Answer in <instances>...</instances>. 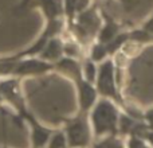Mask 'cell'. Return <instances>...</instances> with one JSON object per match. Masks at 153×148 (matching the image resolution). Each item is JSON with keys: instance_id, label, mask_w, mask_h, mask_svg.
I'll return each mask as SVG.
<instances>
[{"instance_id": "3957f363", "label": "cell", "mask_w": 153, "mask_h": 148, "mask_svg": "<svg viewBox=\"0 0 153 148\" xmlns=\"http://www.w3.org/2000/svg\"><path fill=\"white\" fill-rule=\"evenodd\" d=\"M95 89L98 94L105 98L118 102L121 106H125L122 97L118 94L117 89V79H116V66L113 59H106L98 67L97 78H95Z\"/></svg>"}, {"instance_id": "8fae6325", "label": "cell", "mask_w": 153, "mask_h": 148, "mask_svg": "<svg viewBox=\"0 0 153 148\" xmlns=\"http://www.w3.org/2000/svg\"><path fill=\"white\" fill-rule=\"evenodd\" d=\"M39 5L43 8L46 16H47L48 20L51 19H56L62 15V3L61 0H38Z\"/></svg>"}, {"instance_id": "277c9868", "label": "cell", "mask_w": 153, "mask_h": 148, "mask_svg": "<svg viewBox=\"0 0 153 148\" xmlns=\"http://www.w3.org/2000/svg\"><path fill=\"white\" fill-rule=\"evenodd\" d=\"M65 133L69 148H85L91 141V131L86 113L79 112L78 116L66 120Z\"/></svg>"}, {"instance_id": "7c38bea8", "label": "cell", "mask_w": 153, "mask_h": 148, "mask_svg": "<svg viewBox=\"0 0 153 148\" xmlns=\"http://www.w3.org/2000/svg\"><path fill=\"white\" fill-rule=\"evenodd\" d=\"M137 120L130 117L129 114L120 113V120H118V133L121 135H132L133 129H134Z\"/></svg>"}, {"instance_id": "d6986e66", "label": "cell", "mask_w": 153, "mask_h": 148, "mask_svg": "<svg viewBox=\"0 0 153 148\" xmlns=\"http://www.w3.org/2000/svg\"><path fill=\"white\" fill-rule=\"evenodd\" d=\"M121 3L125 5V8H126V10H130L133 5H136L137 0H121Z\"/></svg>"}, {"instance_id": "5bb4252c", "label": "cell", "mask_w": 153, "mask_h": 148, "mask_svg": "<svg viewBox=\"0 0 153 148\" xmlns=\"http://www.w3.org/2000/svg\"><path fill=\"white\" fill-rule=\"evenodd\" d=\"M97 73L98 69L95 66V62L91 59H85L83 65H82V74H83V78L87 79L89 82L94 84L95 78H97Z\"/></svg>"}, {"instance_id": "9a60e30c", "label": "cell", "mask_w": 153, "mask_h": 148, "mask_svg": "<svg viewBox=\"0 0 153 148\" xmlns=\"http://www.w3.org/2000/svg\"><path fill=\"white\" fill-rule=\"evenodd\" d=\"M47 148H67L66 133L62 131H55L48 140Z\"/></svg>"}, {"instance_id": "30bf717a", "label": "cell", "mask_w": 153, "mask_h": 148, "mask_svg": "<svg viewBox=\"0 0 153 148\" xmlns=\"http://www.w3.org/2000/svg\"><path fill=\"white\" fill-rule=\"evenodd\" d=\"M103 18H105V26L100 30V34H98V40L101 43H109L114 37L120 34V26L110 18L108 16L105 12H103Z\"/></svg>"}, {"instance_id": "9c48e42d", "label": "cell", "mask_w": 153, "mask_h": 148, "mask_svg": "<svg viewBox=\"0 0 153 148\" xmlns=\"http://www.w3.org/2000/svg\"><path fill=\"white\" fill-rule=\"evenodd\" d=\"M63 47H65V43L61 40V38H55V37L50 38L48 42L46 43L45 49L40 51L39 54L40 59L51 62V64H55V62H58L63 57L65 54Z\"/></svg>"}, {"instance_id": "4fadbf2b", "label": "cell", "mask_w": 153, "mask_h": 148, "mask_svg": "<svg viewBox=\"0 0 153 148\" xmlns=\"http://www.w3.org/2000/svg\"><path fill=\"white\" fill-rule=\"evenodd\" d=\"M93 148H126V146L121 139L117 138V135H108L100 141L94 143Z\"/></svg>"}, {"instance_id": "ba28073f", "label": "cell", "mask_w": 153, "mask_h": 148, "mask_svg": "<svg viewBox=\"0 0 153 148\" xmlns=\"http://www.w3.org/2000/svg\"><path fill=\"white\" fill-rule=\"evenodd\" d=\"M19 119L27 121L30 124V127H31L32 148H45V146L48 143V140H50L51 135H53L55 131L40 125L39 123H38V120L35 119L28 111H27L26 113H23L22 116H19Z\"/></svg>"}, {"instance_id": "2e32d148", "label": "cell", "mask_w": 153, "mask_h": 148, "mask_svg": "<svg viewBox=\"0 0 153 148\" xmlns=\"http://www.w3.org/2000/svg\"><path fill=\"white\" fill-rule=\"evenodd\" d=\"M109 54H108V49H106L105 43H95L94 46L91 47V53H90V59L94 62H101L103 58H106Z\"/></svg>"}, {"instance_id": "ac0fdd59", "label": "cell", "mask_w": 153, "mask_h": 148, "mask_svg": "<svg viewBox=\"0 0 153 148\" xmlns=\"http://www.w3.org/2000/svg\"><path fill=\"white\" fill-rule=\"evenodd\" d=\"M143 119H144V121L146 123V125L149 127V129L153 131V108L148 109V111L145 112V114L143 116Z\"/></svg>"}, {"instance_id": "5b68a950", "label": "cell", "mask_w": 153, "mask_h": 148, "mask_svg": "<svg viewBox=\"0 0 153 148\" xmlns=\"http://www.w3.org/2000/svg\"><path fill=\"white\" fill-rule=\"evenodd\" d=\"M0 96L4 101L12 105V108L18 112V116H22L28 111L26 106L23 93L20 90V82L18 77L0 81Z\"/></svg>"}, {"instance_id": "7a4b0ae2", "label": "cell", "mask_w": 153, "mask_h": 148, "mask_svg": "<svg viewBox=\"0 0 153 148\" xmlns=\"http://www.w3.org/2000/svg\"><path fill=\"white\" fill-rule=\"evenodd\" d=\"M120 111L110 98H101L94 104L91 112V127L97 138L118 135Z\"/></svg>"}, {"instance_id": "6da1fadb", "label": "cell", "mask_w": 153, "mask_h": 148, "mask_svg": "<svg viewBox=\"0 0 153 148\" xmlns=\"http://www.w3.org/2000/svg\"><path fill=\"white\" fill-rule=\"evenodd\" d=\"M55 69L62 72L65 75L70 77L74 81L76 89H78V100H79V109L83 113H87L90 109L97 102V89L94 84L89 82L83 78L82 74V66L71 57H62L58 62H55Z\"/></svg>"}, {"instance_id": "52a82bcc", "label": "cell", "mask_w": 153, "mask_h": 148, "mask_svg": "<svg viewBox=\"0 0 153 148\" xmlns=\"http://www.w3.org/2000/svg\"><path fill=\"white\" fill-rule=\"evenodd\" d=\"M100 31V16L97 15L94 8L83 10L79 12L76 18V30L75 34L79 39L93 38Z\"/></svg>"}, {"instance_id": "e0dca14e", "label": "cell", "mask_w": 153, "mask_h": 148, "mask_svg": "<svg viewBox=\"0 0 153 148\" xmlns=\"http://www.w3.org/2000/svg\"><path fill=\"white\" fill-rule=\"evenodd\" d=\"M126 148H152L151 146L146 144V141L143 138H138V136H130L129 140H128Z\"/></svg>"}, {"instance_id": "ffe728a7", "label": "cell", "mask_w": 153, "mask_h": 148, "mask_svg": "<svg viewBox=\"0 0 153 148\" xmlns=\"http://www.w3.org/2000/svg\"><path fill=\"white\" fill-rule=\"evenodd\" d=\"M1 101H3V98H1V96H0V104H1Z\"/></svg>"}, {"instance_id": "8992f818", "label": "cell", "mask_w": 153, "mask_h": 148, "mask_svg": "<svg viewBox=\"0 0 153 148\" xmlns=\"http://www.w3.org/2000/svg\"><path fill=\"white\" fill-rule=\"evenodd\" d=\"M55 69V64L36 59L34 57H26V58L16 59L15 67H13L12 77H27V75H42L48 73L50 70Z\"/></svg>"}]
</instances>
